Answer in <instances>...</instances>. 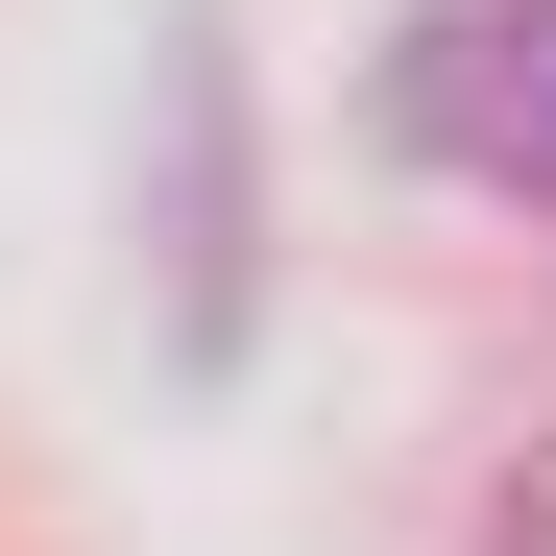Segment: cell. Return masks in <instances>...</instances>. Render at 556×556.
I'll use <instances>...</instances> for the list:
<instances>
[{
  "label": "cell",
  "mask_w": 556,
  "mask_h": 556,
  "mask_svg": "<svg viewBox=\"0 0 556 556\" xmlns=\"http://www.w3.org/2000/svg\"><path fill=\"white\" fill-rule=\"evenodd\" d=\"M388 122L435 169H484V194L556 218V0H435V25L388 49Z\"/></svg>",
  "instance_id": "obj_1"
},
{
  "label": "cell",
  "mask_w": 556,
  "mask_h": 556,
  "mask_svg": "<svg viewBox=\"0 0 556 556\" xmlns=\"http://www.w3.org/2000/svg\"><path fill=\"white\" fill-rule=\"evenodd\" d=\"M484 556H556V435H532L508 484H484Z\"/></svg>",
  "instance_id": "obj_2"
}]
</instances>
